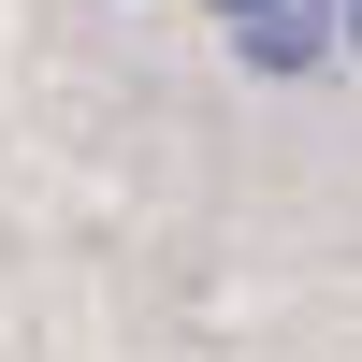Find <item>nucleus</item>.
Masks as SVG:
<instances>
[{"mask_svg": "<svg viewBox=\"0 0 362 362\" xmlns=\"http://www.w3.org/2000/svg\"><path fill=\"white\" fill-rule=\"evenodd\" d=\"M232 29H247L261 73H305V58H319V15H305V0H261V15H232Z\"/></svg>", "mask_w": 362, "mask_h": 362, "instance_id": "f257e3e1", "label": "nucleus"}, {"mask_svg": "<svg viewBox=\"0 0 362 362\" xmlns=\"http://www.w3.org/2000/svg\"><path fill=\"white\" fill-rule=\"evenodd\" d=\"M348 58H362V0H348Z\"/></svg>", "mask_w": 362, "mask_h": 362, "instance_id": "f03ea898", "label": "nucleus"}, {"mask_svg": "<svg viewBox=\"0 0 362 362\" xmlns=\"http://www.w3.org/2000/svg\"><path fill=\"white\" fill-rule=\"evenodd\" d=\"M218 15H261V0H218Z\"/></svg>", "mask_w": 362, "mask_h": 362, "instance_id": "7ed1b4c3", "label": "nucleus"}]
</instances>
